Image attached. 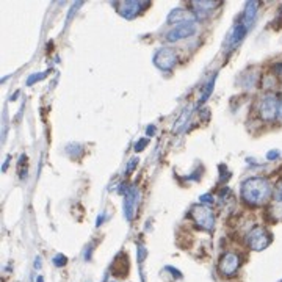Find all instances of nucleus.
<instances>
[{"label":"nucleus","mask_w":282,"mask_h":282,"mask_svg":"<svg viewBox=\"0 0 282 282\" xmlns=\"http://www.w3.org/2000/svg\"><path fill=\"white\" fill-rule=\"evenodd\" d=\"M271 194V187L267 179L251 177L246 179L242 185V198L250 206H260L265 204Z\"/></svg>","instance_id":"1"},{"label":"nucleus","mask_w":282,"mask_h":282,"mask_svg":"<svg viewBox=\"0 0 282 282\" xmlns=\"http://www.w3.org/2000/svg\"><path fill=\"white\" fill-rule=\"evenodd\" d=\"M191 218L194 221V224L201 229L212 230L213 226H215V215H213V212L209 207L202 206V204L191 207Z\"/></svg>","instance_id":"2"},{"label":"nucleus","mask_w":282,"mask_h":282,"mask_svg":"<svg viewBox=\"0 0 282 282\" xmlns=\"http://www.w3.org/2000/svg\"><path fill=\"white\" fill-rule=\"evenodd\" d=\"M270 242H271V235L263 227H259V226L251 229L246 235V243L254 251L265 250V248L270 245Z\"/></svg>","instance_id":"3"},{"label":"nucleus","mask_w":282,"mask_h":282,"mask_svg":"<svg viewBox=\"0 0 282 282\" xmlns=\"http://www.w3.org/2000/svg\"><path fill=\"white\" fill-rule=\"evenodd\" d=\"M278 110H279V100L273 93L265 94L262 102H260V108H259V113L262 116V119L265 121H270L276 115H278Z\"/></svg>","instance_id":"4"},{"label":"nucleus","mask_w":282,"mask_h":282,"mask_svg":"<svg viewBox=\"0 0 282 282\" xmlns=\"http://www.w3.org/2000/svg\"><path fill=\"white\" fill-rule=\"evenodd\" d=\"M198 27H196V24L193 21H188V22H184V24H179L177 27H174L173 30H169L166 33V41L168 42H174V41H181L184 38H188V36H193Z\"/></svg>","instance_id":"5"},{"label":"nucleus","mask_w":282,"mask_h":282,"mask_svg":"<svg viewBox=\"0 0 282 282\" xmlns=\"http://www.w3.org/2000/svg\"><path fill=\"white\" fill-rule=\"evenodd\" d=\"M177 63V55L173 49H160L154 55V64L163 71H171Z\"/></svg>","instance_id":"6"},{"label":"nucleus","mask_w":282,"mask_h":282,"mask_svg":"<svg viewBox=\"0 0 282 282\" xmlns=\"http://www.w3.org/2000/svg\"><path fill=\"white\" fill-rule=\"evenodd\" d=\"M140 204V191L135 185L130 187V190L125 193V201H124V215L127 221H132L136 215V209Z\"/></svg>","instance_id":"7"},{"label":"nucleus","mask_w":282,"mask_h":282,"mask_svg":"<svg viewBox=\"0 0 282 282\" xmlns=\"http://www.w3.org/2000/svg\"><path fill=\"white\" fill-rule=\"evenodd\" d=\"M148 2H136V0H130V2H119L116 3L118 13L127 19H133L135 16H138L144 8H148Z\"/></svg>","instance_id":"8"},{"label":"nucleus","mask_w":282,"mask_h":282,"mask_svg":"<svg viewBox=\"0 0 282 282\" xmlns=\"http://www.w3.org/2000/svg\"><path fill=\"white\" fill-rule=\"evenodd\" d=\"M240 267V257L234 252H226L221 255L219 263H218V270L223 276H232L234 273Z\"/></svg>","instance_id":"9"},{"label":"nucleus","mask_w":282,"mask_h":282,"mask_svg":"<svg viewBox=\"0 0 282 282\" xmlns=\"http://www.w3.org/2000/svg\"><path fill=\"white\" fill-rule=\"evenodd\" d=\"M257 8H259V3L257 2H248L246 6H245V14H243V25L246 29H250L254 19H255V13H257Z\"/></svg>","instance_id":"10"},{"label":"nucleus","mask_w":282,"mask_h":282,"mask_svg":"<svg viewBox=\"0 0 282 282\" xmlns=\"http://www.w3.org/2000/svg\"><path fill=\"white\" fill-rule=\"evenodd\" d=\"M246 31H248V29L243 25V22H242V24H238V25H235V27L232 29V31H230V36L227 38L230 47L237 46L238 42H240V41L243 39V36L246 35Z\"/></svg>","instance_id":"11"},{"label":"nucleus","mask_w":282,"mask_h":282,"mask_svg":"<svg viewBox=\"0 0 282 282\" xmlns=\"http://www.w3.org/2000/svg\"><path fill=\"white\" fill-rule=\"evenodd\" d=\"M188 21H191V16L187 10H184V8L173 10L168 16V22H182L184 24V22H188Z\"/></svg>","instance_id":"12"},{"label":"nucleus","mask_w":282,"mask_h":282,"mask_svg":"<svg viewBox=\"0 0 282 282\" xmlns=\"http://www.w3.org/2000/svg\"><path fill=\"white\" fill-rule=\"evenodd\" d=\"M191 112H193V107H191V105L185 107V110L181 113V116H179V119H177L176 124H174V132H176V133L181 132L184 127L187 125L188 119H190V116H191Z\"/></svg>","instance_id":"13"},{"label":"nucleus","mask_w":282,"mask_h":282,"mask_svg":"<svg viewBox=\"0 0 282 282\" xmlns=\"http://www.w3.org/2000/svg\"><path fill=\"white\" fill-rule=\"evenodd\" d=\"M218 3L217 2H212V0H207V2H193L191 3V8L193 10L198 13V16L201 18V16L206 13V11H209V10H213Z\"/></svg>","instance_id":"14"},{"label":"nucleus","mask_w":282,"mask_h":282,"mask_svg":"<svg viewBox=\"0 0 282 282\" xmlns=\"http://www.w3.org/2000/svg\"><path fill=\"white\" fill-rule=\"evenodd\" d=\"M215 82H217V75H212V79H210L209 83L206 85V88H204V94H202L201 99H199V105H202L204 102H206V100L210 97V94H212V91H213V87H215Z\"/></svg>","instance_id":"15"},{"label":"nucleus","mask_w":282,"mask_h":282,"mask_svg":"<svg viewBox=\"0 0 282 282\" xmlns=\"http://www.w3.org/2000/svg\"><path fill=\"white\" fill-rule=\"evenodd\" d=\"M47 75V72H39V74H33V75H30V79L27 80V85L30 87V85H33L35 82H38V80H41V79H44V77Z\"/></svg>","instance_id":"16"},{"label":"nucleus","mask_w":282,"mask_h":282,"mask_svg":"<svg viewBox=\"0 0 282 282\" xmlns=\"http://www.w3.org/2000/svg\"><path fill=\"white\" fill-rule=\"evenodd\" d=\"M66 262H67V259L64 257L63 254H57L55 257H54V265H55V267H64Z\"/></svg>","instance_id":"17"},{"label":"nucleus","mask_w":282,"mask_h":282,"mask_svg":"<svg viewBox=\"0 0 282 282\" xmlns=\"http://www.w3.org/2000/svg\"><path fill=\"white\" fill-rule=\"evenodd\" d=\"M148 143H149V140H148V138H141L138 143L135 144V152H141L144 148L148 146Z\"/></svg>","instance_id":"18"},{"label":"nucleus","mask_w":282,"mask_h":282,"mask_svg":"<svg viewBox=\"0 0 282 282\" xmlns=\"http://www.w3.org/2000/svg\"><path fill=\"white\" fill-rule=\"evenodd\" d=\"M275 198L279 204H282V179L279 181L278 187H276V191H275Z\"/></svg>","instance_id":"19"},{"label":"nucleus","mask_w":282,"mask_h":282,"mask_svg":"<svg viewBox=\"0 0 282 282\" xmlns=\"http://www.w3.org/2000/svg\"><path fill=\"white\" fill-rule=\"evenodd\" d=\"M136 163H138V160H136V158H132V160L129 161V166L125 168V174H127V176H129V174L132 173V171L135 169Z\"/></svg>","instance_id":"20"},{"label":"nucleus","mask_w":282,"mask_h":282,"mask_svg":"<svg viewBox=\"0 0 282 282\" xmlns=\"http://www.w3.org/2000/svg\"><path fill=\"white\" fill-rule=\"evenodd\" d=\"M201 202H204V204H212V202H213L212 194H202V196H201Z\"/></svg>","instance_id":"21"},{"label":"nucleus","mask_w":282,"mask_h":282,"mask_svg":"<svg viewBox=\"0 0 282 282\" xmlns=\"http://www.w3.org/2000/svg\"><path fill=\"white\" fill-rule=\"evenodd\" d=\"M278 157H279V152H278V151H270V154L267 156L268 160H275V158H278Z\"/></svg>","instance_id":"22"},{"label":"nucleus","mask_w":282,"mask_h":282,"mask_svg":"<svg viewBox=\"0 0 282 282\" xmlns=\"http://www.w3.org/2000/svg\"><path fill=\"white\" fill-rule=\"evenodd\" d=\"M278 116H279V118H282V97H281V100H279V110H278Z\"/></svg>","instance_id":"23"},{"label":"nucleus","mask_w":282,"mask_h":282,"mask_svg":"<svg viewBox=\"0 0 282 282\" xmlns=\"http://www.w3.org/2000/svg\"><path fill=\"white\" fill-rule=\"evenodd\" d=\"M156 133V127L154 125H149V129H148V135H154Z\"/></svg>","instance_id":"24"},{"label":"nucleus","mask_w":282,"mask_h":282,"mask_svg":"<svg viewBox=\"0 0 282 282\" xmlns=\"http://www.w3.org/2000/svg\"><path fill=\"white\" fill-rule=\"evenodd\" d=\"M36 282H44V279H42V276H38V278H36Z\"/></svg>","instance_id":"25"}]
</instances>
